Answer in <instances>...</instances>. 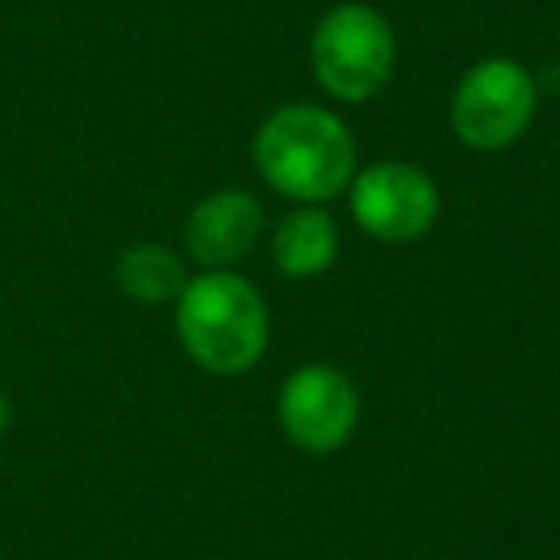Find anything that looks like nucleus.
<instances>
[{
	"mask_svg": "<svg viewBox=\"0 0 560 560\" xmlns=\"http://www.w3.org/2000/svg\"><path fill=\"white\" fill-rule=\"evenodd\" d=\"M254 165L272 192L296 203H323L350 188L358 147L335 112L319 104H284L257 127Z\"/></svg>",
	"mask_w": 560,
	"mask_h": 560,
	"instance_id": "1",
	"label": "nucleus"
},
{
	"mask_svg": "<svg viewBox=\"0 0 560 560\" xmlns=\"http://www.w3.org/2000/svg\"><path fill=\"white\" fill-rule=\"evenodd\" d=\"M177 338L188 358L208 373H246L269 346V312L261 292L231 269L188 277L177 296Z\"/></svg>",
	"mask_w": 560,
	"mask_h": 560,
	"instance_id": "2",
	"label": "nucleus"
},
{
	"mask_svg": "<svg viewBox=\"0 0 560 560\" xmlns=\"http://www.w3.org/2000/svg\"><path fill=\"white\" fill-rule=\"evenodd\" d=\"M396 70L392 24L361 0L335 4L312 32V73L330 96L365 104L388 85Z\"/></svg>",
	"mask_w": 560,
	"mask_h": 560,
	"instance_id": "3",
	"label": "nucleus"
},
{
	"mask_svg": "<svg viewBox=\"0 0 560 560\" xmlns=\"http://www.w3.org/2000/svg\"><path fill=\"white\" fill-rule=\"evenodd\" d=\"M537 116V85L514 58H483L453 93V131L472 150H503L529 131Z\"/></svg>",
	"mask_w": 560,
	"mask_h": 560,
	"instance_id": "4",
	"label": "nucleus"
},
{
	"mask_svg": "<svg viewBox=\"0 0 560 560\" xmlns=\"http://www.w3.org/2000/svg\"><path fill=\"white\" fill-rule=\"evenodd\" d=\"M361 396L338 365H300L280 384L277 422L292 445L307 453H335L358 430Z\"/></svg>",
	"mask_w": 560,
	"mask_h": 560,
	"instance_id": "5",
	"label": "nucleus"
},
{
	"mask_svg": "<svg viewBox=\"0 0 560 560\" xmlns=\"http://www.w3.org/2000/svg\"><path fill=\"white\" fill-rule=\"evenodd\" d=\"M350 211L365 234L381 242H415L438 223L442 196L430 173L407 162H376L353 173Z\"/></svg>",
	"mask_w": 560,
	"mask_h": 560,
	"instance_id": "6",
	"label": "nucleus"
},
{
	"mask_svg": "<svg viewBox=\"0 0 560 560\" xmlns=\"http://www.w3.org/2000/svg\"><path fill=\"white\" fill-rule=\"evenodd\" d=\"M265 211L257 196L242 188H219L203 196L185 219V249L203 269H231L257 246Z\"/></svg>",
	"mask_w": 560,
	"mask_h": 560,
	"instance_id": "7",
	"label": "nucleus"
},
{
	"mask_svg": "<svg viewBox=\"0 0 560 560\" xmlns=\"http://www.w3.org/2000/svg\"><path fill=\"white\" fill-rule=\"evenodd\" d=\"M338 257V223L319 203L289 211L272 231V265L292 280L319 277Z\"/></svg>",
	"mask_w": 560,
	"mask_h": 560,
	"instance_id": "8",
	"label": "nucleus"
},
{
	"mask_svg": "<svg viewBox=\"0 0 560 560\" xmlns=\"http://www.w3.org/2000/svg\"><path fill=\"white\" fill-rule=\"evenodd\" d=\"M116 284L124 296L139 300V304H170L185 292L188 272L173 249L158 246V242H139L119 254Z\"/></svg>",
	"mask_w": 560,
	"mask_h": 560,
	"instance_id": "9",
	"label": "nucleus"
},
{
	"mask_svg": "<svg viewBox=\"0 0 560 560\" xmlns=\"http://www.w3.org/2000/svg\"><path fill=\"white\" fill-rule=\"evenodd\" d=\"M9 427H12V399H9V392L0 388V438L9 434Z\"/></svg>",
	"mask_w": 560,
	"mask_h": 560,
	"instance_id": "10",
	"label": "nucleus"
}]
</instances>
